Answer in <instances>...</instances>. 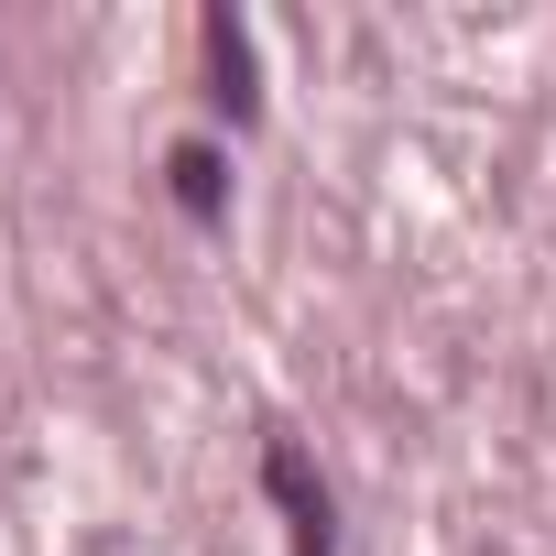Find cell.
<instances>
[{
  "label": "cell",
  "mask_w": 556,
  "mask_h": 556,
  "mask_svg": "<svg viewBox=\"0 0 556 556\" xmlns=\"http://www.w3.org/2000/svg\"><path fill=\"white\" fill-rule=\"evenodd\" d=\"M273 491L295 502V534H306V556H328V491H306V458H295V447H273Z\"/></svg>",
  "instance_id": "obj_1"
},
{
  "label": "cell",
  "mask_w": 556,
  "mask_h": 556,
  "mask_svg": "<svg viewBox=\"0 0 556 556\" xmlns=\"http://www.w3.org/2000/svg\"><path fill=\"white\" fill-rule=\"evenodd\" d=\"M207 55H218V99H229V110H240V121H251V34H240V23H229V12H218V23H207Z\"/></svg>",
  "instance_id": "obj_2"
},
{
  "label": "cell",
  "mask_w": 556,
  "mask_h": 556,
  "mask_svg": "<svg viewBox=\"0 0 556 556\" xmlns=\"http://www.w3.org/2000/svg\"><path fill=\"white\" fill-rule=\"evenodd\" d=\"M175 197H186V207H218V153L186 142V153H175Z\"/></svg>",
  "instance_id": "obj_3"
}]
</instances>
